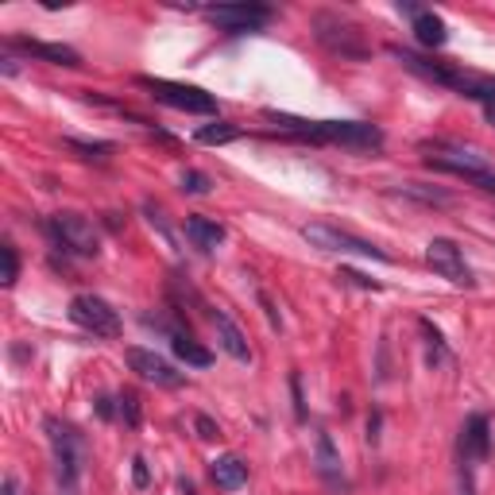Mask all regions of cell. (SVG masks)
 Wrapping results in <instances>:
<instances>
[{"label": "cell", "mask_w": 495, "mask_h": 495, "mask_svg": "<svg viewBox=\"0 0 495 495\" xmlns=\"http://www.w3.org/2000/svg\"><path fill=\"white\" fill-rule=\"evenodd\" d=\"M267 121H275L283 132L310 143H333V148H353V151H375L383 143L380 128L364 121H302V116L291 112H267Z\"/></svg>", "instance_id": "6da1fadb"}, {"label": "cell", "mask_w": 495, "mask_h": 495, "mask_svg": "<svg viewBox=\"0 0 495 495\" xmlns=\"http://www.w3.org/2000/svg\"><path fill=\"white\" fill-rule=\"evenodd\" d=\"M47 429V441H50V453H55V472H58V484L62 488H74L77 476H82V464H86V437L77 434L70 422L47 414L43 418Z\"/></svg>", "instance_id": "7a4b0ae2"}, {"label": "cell", "mask_w": 495, "mask_h": 495, "mask_svg": "<svg viewBox=\"0 0 495 495\" xmlns=\"http://www.w3.org/2000/svg\"><path fill=\"white\" fill-rule=\"evenodd\" d=\"M391 50V58L402 62V70H410V74H418L426 77V82H434V86H446V89H457L461 97H472L480 94V77H468L464 70L457 67H449V62H429L422 55H414V50H402V47H387Z\"/></svg>", "instance_id": "3957f363"}, {"label": "cell", "mask_w": 495, "mask_h": 495, "mask_svg": "<svg viewBox=\"0 0 495 495\" xmlns=\"http://www.w3.org/2000/svg\"><path fill=\"white\" fill-rule=\"evenodd\" d=\"M140 86L166 109L198 112V116H213L217 112V97L205 94V89H198V86H178V82H166V77H140Z\"/></svg>", "instance_id": "277c9868"}, {"label": "cell", "mask_w": 495, "mask_h": 495, "mask_svg": "<svg viewBox=\"0 0 495 495\" xmlns=\"http://www.w3.org/2000/svg\"><path fill=\"white\" fill-rule=\"evenodd\" d=\"M47 232H50V240H55L58 248H67V252H74V256L94 259L101 252L97 229L89 225L82 213H55V217L47 220Z\"/></svg>", "instance_id": "5b68a950"}, {"label": "cell", "mask_w": 495, "mask_h": 495, "mask_svg": "<svg viewBox=\"0 0 495 495\" xmlns=\"http://www.w3.org/2000/svg\"><path fill=\"white\" fill-rule=\"evenodd\" d=\"M302 240L310 248H318V252H337V256H364V259H380L387 264V252L383 248H375L372 240H360L353 232H341L333 225H306L302 229Z\"/></svg>", "instance_id": "8992f818"}, {"label": "cell", "mask_w": 495, "mask_h": 495, "mask_svg": "<svg viewBox=\"0 0 495 495\" xmlns=\"http://www.w3.org/2000/svg\"><path fill=\"white\" fill-rule=\"evenodd\" d=\"M314 35L325 50H333V55H341V58H368V43H364L360 32L348 20L337 16V12H318Z\"/></svg>", "instance_id": "52a82bcc"}, {"label": "cell", "mask_w": 495, "mask_h": 495, "mask_svg": "<svg viewBox=\"0 0 495 495\" xmlns=\"http://www.w3.org/2000/svg\"><path fill=\"white\" fill-rule=\"evenodd\" d=\"M70 321L94 337H121V329H124L121 314H116L101 294H74L70 298Z\"/></svg>", "instance_id": "ba28073f"}, {"label": "cell", "mask_w": 495, "mask_h": 495, "mask_svg": "<svg viewBox=\"0 0 495 495\" xmlns=\"http://www.w3.org/2000/svg\"><path fill=\"white\" fill-rule=\"evenodd\" d=\"M426 264L434 267L441 279H449L453 286H464V291H472V286H476L472 267L464 264V252L453 240H446V237H434L426 244Z\"/></svg>", "instance_id": "9c48e42d"}, {"label": "cell", "mask_w": 495, "mask_h": 495, "mask_svg": "<svg viewBox=\"0 0 495 495\" xmlns=\"http://www.w3.org/2000/svg\"><path fill=\"white\" fill-rule=\"evenodd\" d=\"M205 20L217 23V28L229 32V35H248V32L267 28L271 8H264V4H217V8H205Z\"/></svg>", "instance_id": "30bf717a"}, {"label": "cell", "mask_w": 495, "mask_h": 495, "mask_svg": "<svg viewBox=\"0 0 495 495\" xmlns=\"http://www.w3.org/2000/svg\"><path fill=\"white\" fill-rule=\"evenodd\" d=\"M124 360H128V368H132L140 380H148V383H155V387H182L186 383V375L182 372H175V364L171 360H163L159 353H151V348H128L124 353Z\"/></svg>", "instance_id": "8fae6325"}, {"label": "cell", "mask_w": 495, "mask_h": 495, "mask_svg": "<svg viewBox=\"0 0 495 495\" xmlns=\"http://www.w3.org/2000/svg\"><path fill=\"white\" fill-rule=\"evenodd\" d=\"M4 50H20L35 62H50V67H77V50L74 47H62V43H39V39H23V35H12Z\"/></svg>", "instance_id": "7c38bea8"}, {"label": "cell", "mask_w": 495, "mask_h": 495, "mask_svg": "<svg viewBox=\"0 0 495 495\" xmlns=\"http://www.w3.org/2000/svg\"><path fill=\"white\" fill-rule=\"evenodd\" d=\"M314 468H318V476L325 480V488H333V491H345L348 488L345 468H341V453H337L333 437L325 434V429H318V434H314Z\"/></svg>", "instance_id": "4fadbf2b"}, {"label": "cell", "mask_w": 495, "mask_h": 495, "mask_svg": "<svg viewBox=\"0 0 495 495\" xmlns=\"http://www.w3.org/2000/svg\"><path fill=\"white\" fill-rule=\"evenodd\" d=\"M491 453V422L488 414H468L464 426H461V461L472 464V461H488Z\"/></svg>", "instance_id": "5bb4252c"}, {"label": "cell", "mask_w": 495, "mask_h": 495, "mask_svg": "<svg viewBox=\"0 0 495 495\" xmlns=\"http://www.w3.org/2000/svg\"><path fill=\"white\" fill-rule=\"evenodd\" d=\"M213 329H217V341L220 348L237 360V364H252V348H248V337L240 333V325L232 321L229 314H220V310H213Z\"/></svg>", "instance_id": "9a60e30c"}, {"label": "cell", "mask_w": 495, "mask_h": 495, "mask_svg": "<svg viewBox=\"0 0 495 495\" xmlns=\"http://www.w3.org/2000/svg\"><path fill=\"white\" fill-rule=\"evenodd\" d=\"M210 476L220 491H240L248 484V464L240 457H232V453H225V457H217L210 464Z\"/></svg>", "instance_id": "2e32d148"}, {"label": "cell", "mask_w": 495, "mask_h": 495, "mask_svg": "<svg viewBox=\"0 0 495 495\" xmlns=\"http://www.w3.org/2000/svg\"><path fill=\"white\" fill-rule=\"evenodd\" d=\"M186 237L198 252H213V248L225 244V225H217L210 217H190L186 220Z\"/></svg>", "instance_id": "e0dca14e"}, {"label": "cell", "mask_w": 495, "mask_h": 495, "mask_svg": "<svg viewBox=\"0 0 495 495\" xmlns=\"http://www.w3.org/2000/svg\"><path fill=\"white\" fill-rule=\"evenodd\" d=\"M414 35H418V43L426 50H437L449 43V28L437 12H418V16H414Z\"/></svg>", "instance_id": "ac0fdd59"}, {"label": "cell", "mask_w": 495, "mask_h": 495, "mask_svg": "<svg viewBox=\"0 0 495 495\" xmlns=\"http://www.w3.org/2000/svg\"><path fill=\"white\" fill-rule=\"evenodd\" d=\"M171 348H175V356H178L182 364H190V368H210V364H213L210 348H202L190 333H182V329L171 333Z\"/></svg>", "instance_id": "d6986e66"}, {"label": "cell", "mask_w": 495, "mask_h": 495, "mask_svg": "<svg viewBox=\"0 0 495 495\" xmlns=\"http://www.w3.org/2000/svg\"><path fill=\"white\" fill-rule=\"evenodd\" d=\"M418 329L426 337V360L429 364H446L449 360V348H446V337H441V329L429 318H418Z\"/></svg>", "instance_id": "ffe728a7"}, {"label": "cell", "mask_w": 495, "mask_h": 495, "mask_svg": "<svg viewBox=\"0 0 495 495\" xmlns=\"http://www.w3.org/2000/svg\"><path fill=\"white\" fill-rule=\"evenodd\" d=\"M240 136V128L237 124H229V121H217V124H205V128H198V143H205V148H220V143H232Z\"/></svg>", "instance_id": "44dd1931"}, {"label": "cell", "mask_w": 495, "mask_h": 495, "mask_svg": "<svg viewBox=\"0 0 495 495\" xmlns=\"http://www.w3.org/2000/svg\"><path fill=\"white\" fill-rule=\"evenodd\" d=\"M116 414H121V422L128 429L140 426V395L136 391H121V395H116Z\"/></svg>", "instance_id": "7402d4cb"}, {"label": "cell", "mask_w": 495, "mask_h": 495, "mask_svg": "<svg viewBox=\"0 0 495 495\" xmlns=\"http://www.w3.org/2000/svg\"><path fill=\"white\" fill-rule=\"evenodd\" d=\"M399 190L410 194V198H418V202H426V205H449V194H441V190H422L418 182H402Z\"/></svg>", "instance_id": "603a6c76"}, {"label": "cell", "mask_w": 495, "mask_h": 495, "mask_svg": "<svg viewBox=\"0 0 495 495\" xmlns=\"http://www.w3.org/2000/svg\"><path fill=\"white\" fill-rule=\"evenodd\" d=\"M70 151H82V159H109L112 143H82V140H67Z\"/></svg>", "instance_id": "cb8c5ba5"}, {"label": "cell", "mask_w": 495, "mask_h": 495, "mask_svg": "<svg viewBox=\"0 0 495 495\" xmlns=\"http://www.w3.org/2000/svg\"><path fill=\"white\" fill-rule=\"evenodd\" d=\"M476 101L484 105L488 124L495 128V82H491V77H480V94H476Z\"/></svg>", "instance_id": "d4e9b609"}, {"label": "cell", "mask_w": 495, "mask_h": 495, "mask_svg": "<svg viewBox=\"0 0 495 495\" xmlns=\"http://www.w3.org/2000/svg\"><path fill=\"white\" fill-rule=\"evenodd\" d=\"M0 256H4V279H0V283L12 286V283L20 279V256H16V248H12V244L0 248Z\"/></svg>", "instance_id": "484cf974"}, {"label": "cell", "mask_w": 495, "mask_h": 495, "mask_svg": "<svg viewBox=\"0 0 495 495\" xmlns=\"http://www.w3.org/2000/svg\"><path fill=\"white\" fill-rule=\"evenodd\" d=\"M210 186H213V182L205 178L202 171H182V190H186V194H210Z\"/></svg>", "instance_id": "4316f807"}, {"label": "cell", "mask_w": 495, "mask_h": 495, "mask_svg": "<svg viewBox=\"0 0 495 495\" xmlns=\"http://www.w3.org/2000/svg\"><path fill=\"white\" fill-rule=\"evenodd\" d=\"M194 429H198L202 441H217L220 437V426L210 418V414H194Z\"/></svg>", "instance_id": "83f0119b"}, {"label": "cell", "mask_w": 495, "mask_h": 495, "mask_svg": "<svg viewBox=\"0 0 495 495\" xmlns=\"http://www.w3.org/2000/svg\"><path fill=\"white\" fill-rule=\"evenodd\" d=\"M291 395H294V418L306 422V399H302V375L291 372Z\"/></svg>", "instance_id": "f1b7e54d"}, {"label": "cell", "mask_w": 495, "mask_h": 495, "mask_svg": "<svg viewBox=\"0 0 495 495\" xmlns=\"http://www.w3.org/2000/svg\"><path fill=\"white\" fill-rule=\"evenodd\" d=\"M132 484L143 491V488H151V472H148V461L143 457H132Z\"/></svg>", "instance_id": "f546056e"}, {"label": "cell", "mask_w": 495, "mask_h": 495, "mask_svg": "<svg viewBox=\"0 0 495 495\" xmlns=\"http://www.w3.org/2000/svg\"><path fill=\"white\" fill-rule=\"evenodd\" d=\"M337 279H345V283H353V286H364V291H380V283L364 279L360 271H353V267H341V275H337Z\"/></svg>", "instance_id": "4dcf8cb0"}, {"label": "cell", "mask_w": 495, "mask_h": 495, "mask_svg": "<svg viewBox=\"0 0 495 495\" xmlns=\"http://www.w3.org/2000/svg\"><path fill=\"white\" fill-rule=\"evenodd\" d=\"M259 306L267 310V321H271V329H283V321H279V310L271 306V298H267V294H259Z\"/></svg>", "instance_id": "1f68e13d"}, {"label": "cell", "mask_w": 495, "mask_h": 495, "mask_svg": "<svg viewBox=\"0 0 495 495\" xmlns=\"http://www.w3.org/2000/svg\"><path fill=\"white\" fill-rule=\"evenodd\" d=\"M461 495H476V480H472V468L461 464Z\"/></svg>", "instance_id": "d6a6232c"}, {"label": "cell", "mask_w": 495, "mask_h": 495, "mask_svg": "<svg viewBox=\"0 0 495 495\" xmlns=\"http://www.w3.org/2000/svg\"><path fill=\"white\" fill-rule=\"evenodd\" d=\"M112 402H116V399H109V395H101V399H97V414H101V418H112V414H116Z\"/></svg>", "instance_id": "836d02e7"}, {"label": "cell", "mask_w": 495, "mask_h": 495, "mask_svg": "<svg viewBox=\"0 0 495 495\" xmlns=\"http://www.w3.org/2000/svg\"><path fill=\"white\" fill-rule=\"evenodd\" d=\"M0 495H20V480H16V476H4V484H0Z\"/></svg>", "instance_id": "e575fe53"}, {"label": "cell", "mask_w": 495, "mask_h": 495, "mask_svg": "<svg viewBox=\"0 0 495 495\" xmlns=\"http://www.w3.org/2000/svg\"><path fill=\"white\" fill-rule=\"evenodd\" d=\"M175 488H178V495H198V488H194L186 476H178V484H175Z\"/></svg>", "instance_id": "d590c367"}, {"label": "cell", "mask_w": 495, "mask_h": 495, "mask_svg": "<svg viewBox=\"0 0 495 495\" xmlns=\"http://www.w3.org/2000/svg\"><path fill=\"white\" fill-rule=\"evenodd\" d=\"M62 495H74V488H62Z\"/></svg>", "instance_id": "8d00e7d4"}]
</instances>
